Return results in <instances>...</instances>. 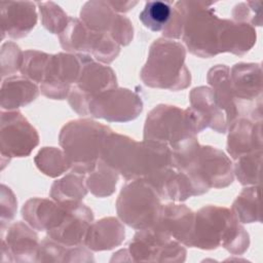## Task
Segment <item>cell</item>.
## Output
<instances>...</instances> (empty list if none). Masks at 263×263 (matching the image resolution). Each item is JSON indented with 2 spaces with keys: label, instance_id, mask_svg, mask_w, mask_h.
Listing matches in <instances>:
<instances>
[{
  "label": "cell",
  "instance_id": "cell-1",
  "mask_svg": "<svg viewBox=\"0 0 263 263\" xmlns=\"http://www.w3.org/2000/svg\"><path fill=\"white\" fill-rule=\"evenodd\" d=\"M173 166L186 175L194 195L210 188H223L233 181V166L226 154L211 146L199 145L197 139L172 151Z\"/></svg>",
  "mask_w": 263,
  "mask_h": 263
},
{
  "label": "cell",
  "instance_id": "cell-2",
  "mask_svg": "<svg viewBox=\"0 0 263 263\" xmlns=\"http://www.w3.org/2000/svg\"><path fill=\"white\" fill-rule=\"evenodd\" d=\"M249 243L248 232L231 210L206 205L195 213L188 247L213 250L222 246L232 254H241Z\"/></svg>",
  "mask_w": 263,
  "mask_h": 263
},
{
  "label": "cell",
  "instance_id": "cell-3",
  "mask_svg": "<svg viewBox=\"0 0 263 263\" xmlns=\"http://www.w3.org/2000/svg\"><path fill=\"white\" fill-rule=\"evenodd\" d=\"M183 44L171 39L155 40L147 62L141 70V79L150 87L180 90L188 87L191 75L185 65Z\"/></svg>",
  "mask_w": 263,
  "mask_h": 263
},
{
  "label": "cell",
  "instance_id": "cell-4",
  "mask_svg": "<svg viewBox=\"0 0 263 263\" xmlns=\"http://www.w3.org/2000/svg\"><path fill=\"white\" fill-rule=\"evenodd\" d=\"M112 129L104 124L77 119L68 122L61 130L60 144L67 161L77 174L91 173L101 157L103 143Z\"/></svg>",
  "mask_w": 263,
  "mask_h": 263
},
{
  "label": "cell",
  "instance_id": "cell-5",
  "mask_svg": "<svg viewBox=\"0 0 263 263\" xmlns=\"http://www.w3.org/2000/svg\"><path fill=\"white\" fill-rule=\"evenodd\" d=\"M183 12L182 40L188 50L200 58L220 53V38L224 18L215 13L213 2L179 1Z\"/></svg>",
  "mask_w": 263,
  "mask_h": 263
},
{
  "label": "cell",
  "instance_id": "cell-6",
  "mask_svg": "<svg viewBox=\"0 0 263 263\" xmlns=\"http://www.w3.org/2000/svg\"><path fill=\"white\" fill-rule=\"evenodd\" d=\"M201 132L193 110L176 106L158 105L153 108L145 122L144 140L165 144L172 151L196 139Z\"/></svg>",
  "mask_w": 263,
  "mask_h": 263
},
{
  "label": "cell",
  "instance_id": "cell-7",
  "mask_svg": "<svg viewBox=\"0 0 263 263\" xmlns=\"http://www.w3.org/2000/svg\"><path fill=\"white\" fill-rule=\"evenodd\" d=\"M158 193L143 180H132L122 186L116 201L118 217L135 229L158 224L163 205Z\"/></svg>",
  "mask_w": 263,
  "mask_h": 263
},
{
  "label": "cell",
  "instance_id": "cell-8",
  "mask_svg": "<svg viewBox=\"0 0 263 263\" xmlns=\"http://www.w3.org/2000/svg\"><path fill=\"white\" fill-rule=\"evenodd\" d=\"M65 50L89 52L103 63H111L119 54V44L109 35L89 29L81 20L69 17L65 30L59 35Z\"/></svg>",
  "mask_w": 263,
  "mask_h": 263
},
{
  "label": "cell",
  "instance_id": "cell-9",
  "mask_svg": "<svg viewBox=\"0 0 263 263\" xmlns=\"http://www.w3.org/2000/svg\"><path fill=\"white\" fill-rule=\"evenodd\" d=\"M232 95L240 117L262 121V70L260 64L238 63L229 70Z\"/></svg>",
  "mask_w": 263,
  "mask_h": 263
},
{
  "label": "cell",
  "instance_id": "cell-10",
  "mask_svg": "<svg viewBox=\"0 0 263 263\" xmlns=\"http://www.w3.org/2000/svg\"><path fill=\"white\" fill-rule=\"evenodd\" d=\"M116 76L111 68L84 54L79 78L69 93V104L80 115H89V102L98 95L115 88Z\"/></svg>",
  "mask_w": 263,
  "mask_h": 263
},
{
  "label": "cell",
  "instance_id": "cell-11",
  "mask_svg": "<svg viewBox=\"0 0 263 263\" xmlns=\"http://www.w3.org/2000/svg\"><path fill=\"white\" fill-rule=\"evenodd\" d=\"M84 54L58 53L50 55L41 83L42 93L50 99L64 100L79 78Z\"/></svg>",
  "mask_w": 263,
  "mask_h": 263
},
{
  "label": "cell",
  "instance_id": "cell-12",
  "mask_svg": "<svg viewBox=\"0 0 263 263\" xmlns=\"http://www.w3.org/2000/svg\"><path fill=\"white\" fill-rule=\"evenodd\" d=\"M80 20L89 29L109 34L120 45H127L133 40V24L114 11L108 1L86 2L80 10Z\"/></svg>",
  "mask_w": 263,
  "mask_h": 263
},
{
  "label": "cell",
  "instance_id": "cell-13",
  "mask_svg": "<svg viewBox=\"0 0 263 263\" xmlns=\"http://www.w3.org/2000/svg\"><path fill=\"white\" fill-rule=\"evenodd\" d=\"M141 98L127 88H112L95 97L88 105L89 115L110 122L135 119L142 111Z\"/></svg>",
  "mask_w": 263,
  "mask_h": 263
},
{
  "label": "cell",
  "instance_id": "cell-14",
  "mask_svg": "<svg viewBox=\"0 0 263 263\" xmlns=\"http://www.w3.org/2000/svg\"><path fill=\"white\" fill-rule=\"evenodd\" d=\"M37 130L20 111L1 113V154L9 157H26L38 145Z\"/></svg>",
  "mask_w": 263,
  "mask_h": 263
},
{
  "label": "cell",
  "instance_id": "cell-15",
  "mask_svg": "<svg viewBox=\"0 0 263 263\" xmlns=\"http://www.w3.org/2000/svg\"><path fill=\"white\" fill-rule=\"evenodd\" d=\"M64 213L58 225L47 231L48 236L66 246H79L85 240L86 232L92 222L90 209L80 201H65Z\"/></svg>",
  "mask_w": 263,
  "mask_h": 263
},
{
  "label": "cell",
  "instance_id": "cell-16",
  "mask_svg": "<svg viewBox=\"0 0 263 263\" xmlns=\"http://www.w3.org/2000/svg\"><path fill=\"white\" fill-rule=\"evenodd\" d=\"M2 38L4 33L11 38L27 36L37 23L36 3L31 1H1Z\"/></svg>",
  "mask_w": 263,
  "mask_h": 263
},
{
  "label": "cell",
  "instance_id": "cell-17",
  "mask_svg": "<svg viewBox=\"0 0 263 263\" xmlns=\"http://www.w3.org/2000/svg\"><path fill=\"white\" fill-rule=\"evenodd\" d=\"M260 120L238 117L229 124L227 152L236 159L239 156L262 150V129Z\"/></svg>",
  "mask_w": 263,
  "mask_h": 263
},
{
  "label": "cell",
  "instance_id": "cell-18",
  "mask_svg": "<svg viewBox=\"0 0 263 263\" xmlns=\"http://www.w3.org/2000/svg\"><path fill=\"white\" fill-rule=\"evenodd\" d=\"M191 109L195 113L201 130L211 127L218 133L227 129V118L224 111L217 104L212 88L195 87L190 92Z\"/></svg>",
  "mask_w": 263,
  "mask_h": 263
},
{
  "label": "cell",
  "instance_id": "cell-19",
  "mask_svg": "<svg viewBox=\"0 0 263 263\" xmlns=\"http://www.w3.org/2000/svg\"><path fill=\"white\" fill-rule=\"evenodd\" d=\"M195 214L185 204L168 203L163 205L161 217L155 226L179 242L189 246Z\"/></svg>",
  "mask_w": 263,
  "mask_h": 263
},
{
  "label": "cell",
  "instance_id": "cell-20",
  "mask_svg": "<svg viewBox=\"0 0 263 263\" xmlns=\"http://www.w3.org/2000/svg\"><path fill=\"white\" fill-rule=\"evenodd\" d=\"M256 30L248 24L224 18L220 38V53L231 52L237 55L247 53L256 43Z\"/></svg>",
  "mask_w": 263,
  "mask_h": 263
},
{
  "label": "cell",
  "instance_id": "cell-21",
  "mask_svg": "<svg viewBox=\"0 0 263 263\" xmlns=\"http://www.w3.org/2000/svg\"><path fill=\"white\" fill-rule=\"evenodd\" d=\"M229 67L217 65L208 73V81L212 86L214 98L219 107L224 111L227 118V125L239 117L229 80Z\"/></svg>",
  "mask_w": 263,
  "mask_h": 263
},
{
  "label": "cell",
  "instance_id": "cell-22",
  "mask_svg": "<svg viewBox=\"0 0 263 263\" xmlns=\"http://www.w3.org/2000/svg\"><path fill=\"white\" fill-rule=\"evenodd\" d=\"M124 238V228L115 218H105L90 224L84 243L96 251L110 250Z\"/></svg>",
  "mask_w": 263,
  "mask_h": 263
},
{
  "label": "cell",
  "instance_id": "cell-23",
  "mask_svg": "<svg viewBox=\"0 0 263 263\" xmlns=\"http://www.w3.org/2000/svg\"><path fill=\"white\" fill-rule=\"evenodd\" d=\"M39 95L36 83L24 77L12 76L2 83L1 106L3 109H15L34 101Z\"/></svg>",
  "mask_w": 263,
  "mask_h": 263
},
{
  "label": "cell",
  "instance_id": "cell-24",
  "mask_svg": "<svg viewBox=\"0 0 263 263\" xmlns=\"http://www.w3.org/2000/svg\"><path fill=\"white\" fill-rule=\"evenodd\" d=\"M2 243L7 246L10 255H38V236L23 222L10 225L7 237H3Z\"/></svg>",
  "mask_w": 263,
  "mask_h": 263
},
{
  "label": "cell",
  "instance_id": "cell-25",
  "mask_svg": "<svg viewBox=\"0 0 263 263\" xmlns=\"http://www.w3.org/2000/svg\"><path fill=\"white\" fill-rule=\"evenodd\" d=\"M117 181L118 173L100 159L96 168L89 173L85 184L93 195L105 197L113 193Z\"/></svg>",
  "mask_w": 263,
  "mask_h": 263
},
{
  "label": "cell",
  "instance_id": "cell-26",
  "mask_svg": "<svg viewBox=\"0 0 263 263\" xmlns=\"http://www.w3.org/2000/svg\"><path fill=\"white\" fill-rule=\"evenodd\" d=\"M231 211L241 223L260 222L258 187L253 185L252 187L245 188L233 202Z\"/></svg>",
  "mask_w": 263,
  "mask_h": 263
},
{
  "label": "cell",
  "instance_id": "cell-27",
  "mask_svg": "<svg viewBox=\"0 0 263 263\" xmlns=\"http://www.w3.org/2000/svg\"><path fill=\"white\" fill-rule=\"evenodd\" d=\"M87 190L84 184V177L81 174H70L62 180L55 181L51 187L50 195L59 202L80 201Z\"/></svg>",
  "mask_w": 263,
  "mask_h": 263
},
{
  "label": "cell",
  "instance_id": "cell-28",
  "mask_svg": "<svg viewBox=\"0 0 263 263\" xmlns=\"http://www.w3.org/2000/svg\"><path fill=\"white\" fill-rule=\"evenodd\" d=\"M173 6L168 1H148L139 14V20L152 32L162 31L172 16Z\"/></svg>",
  "mask_w": 263,
  "mask_h": 263
},
{
  "label": "cell",
  "instance_id": "cell-29",
  "mask_svg": "<svg viewBox=\"0 0 263 263\" xmlns=\"http://www.w3.org/2000/svg\"><path fill=\"white\" fill-rule=\"evenodd\" d=\"M262 150L246 153L235 159L233 173L241 185H257L260 178Z\"/></svg>",
  "mask_w": 263,
  "mask_h": 263
},
{
  "label": "cell",
  "instance_id": "cell-30",
  "mask_svg": "<svg viewBox=\"0 0 263 263\" xmlns=\"http://www.w3.org/2000/svg\"><path fill=\"white\" fill-rule=\"evenodd\" d=\"M35 162L38 168L49 177L60 176L70 168L65 153L54 147H45L40 150Z\"/></svg>",
  "mask_w": 263,
  "mask_h": 263
},
{
  "label": "cell",
  "instance_id": "cell-31",
  "mask_svg": "<svg viewBox=\"0 0 263 263\" xmlns=\"http://www.w3.org/2000/svg\"><path fill=\"white\" fill-rule=\"evenodd\" d=\"M50 54L38 50H27L23 52L20 71L24 77L33 82H41L44 79L45 69Z\"/></svg>",
  "mask_w": 263,
  "mask_h": 263
},
{
  "label": "cell",
  "instance_id": "cell-32",
  "mask_svg": "<svg viewBox=\"0 0 263 263\" xmlns=\"http://www.w3.org/2000/svg\"><path fill=\"white\" fill-rule=\"evenodd\" d=\"M41 23L45 29L52 34H61L68 25L69 16L54 2H37Z\"/></svg>",
  "mask_w": 263,
  "mask_h": 263
},
{
  "label": "cell",
  "instance_id": "cell-33",
  "mask_svg": "<svg viewBox=\"0 0 263 263\" xmlns=\"http://www.w3.org/2000/svg\"><path fill=\"white\" fill-rule=\"evenodd\" d=\"M261 1H248L236 4L232 9L233 21L248 24L252 27L262 26Z\"/></svg>",
  "mask_w": 263,
  "mask_h": 263
},
{
  "label": "cell",
  "instance_id": "cell-34",
  "mask_svg": "<svg viewBox=\"0 0 263 263\" xmlns=\"http://www.w3.org/2000/svg\"><path fill=\"white\" fill-rule=\"evenodd\" d=\"M108 3L112 7V9L116 12H126L138 4V2H133V1H126V2L108 1Z\"/></svg>",
  "mask_w": 263,
  "mask_h": 263
}]
</instances>
